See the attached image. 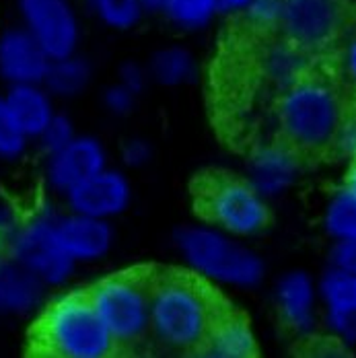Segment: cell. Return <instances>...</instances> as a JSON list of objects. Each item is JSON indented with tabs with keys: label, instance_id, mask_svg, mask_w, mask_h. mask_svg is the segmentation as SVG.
Returning <instances> with one entry per match:
<instances>
[{
	"label": "cell",
	"instance_id": "1",
	"mask_svg": "<svg viewBox=\"0 0 356 358\" xmlns=\"http://www.w3.org/2000/svg\"><path fill=\"white\" fill-rule=\"evenodd\" d=\"M350 99L325 60L286 85L276 103L280 143L299 159L332 155Z\"/></svg>",
	"mask_w": 356,
	"mask_h": 358
},
{
	"label": "cell",
	"instance_id": "2",
	"mask_svg": "<svg viewBox=\"0 0 356 358\" xmlns=\"http://www.w3.org/2000/svg\"><path fill=\"white\" fill-rule=\"evenodd\" d=\"M225 309L211 288L179 272L152 274L150 336L167 350L200 352Z\"/></svg>",
	"mask_w": 356,
	"mask_h": 358
},
{
	"label": "cell",
	"instance_id": "3",
	"mask_svg": "<svg viewBox=\"0 0 356 358\" xmlns=\"http://www.w3.org/2000/svg\"><path fill=\"white\" fill-rule=\"evenodd\" d=\"M118 350L101 322L89 290L54 301L29 331V352L36 357L106 358Z\"/></svg>",
	"mask_w": 356,
	"mask_h": 358
},
{
	"label": "cell",
	"instance_id": "4",
	"mask_svg": "<svg viewBox=\"0 0 356 358\" xmlns=\"http://www.w3.org/2000/svg\"><path fill=\"white\" fill-rule=\"evenodd\" d=\"M356 19L355 0H280L278 34L311 60H325Z\"/></svg>",
	"mask_w": 356,
	"mask_h": 358
},
{
	"label": "cell",
	"instance_id": "5",
	"mask_svg": "<svg viewBox=\"0 0 356 358\" xmlns=\"http://www.w3.org/2000/svg\"><path fill=\"white\" fill-rule=\"evenodd\" d=\"M152 274L148 270H126L89 288V296L118 350L143 342L150 334Z\"/></svg>",
	"mask_w": 356,
	"mask_h": 358
},
{
	"label": "cell",
	"instance_id": "6",
	"mask_svg": "<svg viewBox=\"0 0 356 358\" xmlns=\"http://www.w3.org/2000/svg\"><path fill=\"white\" fill-rule=\"evenodd\" d=\"M178 248L194 270L227 285L251 287L264 274L262 262L250 250L216 231L185 229L178 235Z\"/></svg>",
	"mask_w": 356,
	"mask_h": 358
},
{
	"label": "cell",
	"instance_id": "7",
	"mask_svg": "<svg viewBox=\"0 0 356 358\" xmlns=\"http://www.w3.org/2000/svg\"><path fill=\"white\" fill-rule=\"evenodd\" d=\"M196 204L204 218L233 235H253L270 220V210L262 194L250 181L237 178L213 176L204 179Z\"/></svg>",
	"mask_w": 356,
	"mask_h": 358
},
{
	"label": "cell",
	"instance_id": "8",
	"mask_svg": "<svg viewBox=\"0 0 356 358\" xmlns=\"http://www.w3.org/2000/svg\"><path fill=\"white\" fill-rule=\"evenodd\" d=\"M8 253L45 282L64 280L74 264L60 241L58 222L45 218H34L15 231L8 241Z\"/></svg>",
	"mask_w": 356,
	"mask_h": 358
},
{
	"label": "cell",
	"instance_id": "9",
	"mask_svg": "<svg viewBox=\"0 0 356 358\" xmlns=\"http://www.w3.org/2000/svg\"><path fill=\"white\" fill-rule=\"evenodd\" d=\"M27 31L52 60L69 58L78 41V23L69 0H21Z\"/></svg>",
	"mask_w": 356,
	"mask_h": 358
},
{
	"label": "cell",
	"instance_id": "10",
	"mask_svg": "<svg viewBox=\"0 0 356 358\" xmlns=\"http://www.w3.org/2000/svg\"><path fill=\"white\" fill-rule=\"evenodd\" d=\"M66 194L74 213L107 218V216L120 215L128 206L130 183L120 171L101 169L93 178L85 179L78 185L71 187Z\"/></svg>",
	"mask_w": 356,
	"mask_h": 358
},
{
	"label": "cell",
	"instance_id": "11",
	"mask_svg": "<svg viewBox=\"0 0 356 358\" xmlns=\"http://www.w3.org/2000/svg\"><path fill=\"white\" fill-rule=\"evenodd\" d=\"M52 58L29 31H8L0 39V72L15 85H36L45 78Z\"/></svg>",
	"mask_w": 356,
	"mask_h": 358
},
{
	"label": "cell",
	"instance_id": "12",
	"mask_svg": "<svg viewBox=\"0 0 356 358\" xmlns=\"http://www.w3.org/2000/svg\"><path fill=\"white\" fill-rule=\"evenodd\" d=\"M101 169H106L104 146L95 138H72L66 146L52 155L50 179L58 189L69 192Z\"/></svg>",
	"mask_w": 356,
	"mask_h": 358
},
{
	"label": "cell",
	"instance_id": "13",
	"mask_svg": "<svg viewBox=\"0 0 356 358\" xmlns=\"http://www.w3.org/2000/svg\"><path fill=\"white\" fill-rule=\"evenodd\" d=\"M58 235L72 259H97L111 248V227L104 218L74 213L58 222Z\"/></svg>",
	"mask_w": 356,
	"mask_h": 358
},
{
	"label": "cell",
	"instance_id": "14",
	"mask_svg": "<svg viewBox=\"0 0 356 358\" xmlns=\"http://www.w3.org/2000/svg\"><path fill=\"white\" fill-rule=\"evenodd\" d=\"M200 355L214 358L255 357L257 344H255L248 320L225 309L222 315L213 325Z\"/></svg>",
	"mask_w": 356,
	"mask_h": 358
},
{
	"label": "cell",
	"instance_id": "15",
	"mask_svg": "<svg viewBox=\"0 0 356 358\" xmlns=\"http://www.w3.org/2000/svg\"><path fill=\"white\" fill-rule=\"evenodd\" d=\"M41 294V278L17 262L10 253H0V311H25Z\"/></svg>",
	"mask_w": 356,
	"mask_h": 358
},
{
	"label": "cell",
	"instance_id": "16",
	"mask_svg": "<svg viewBox=\"0 0 356 358\" xmlns=\"http://www.w3.org/2000/svg\"><path fill=\"white\" fill-rule=\"evenodd\" d=\"M297 161H299V157L283 143L276 146L259 148L251 157L250 183L262 196L280 192L292 178Z\"/></svg>",
	"mask_w": 356,
	"mask_h": 358
},
{
	"label": "cell",
	"instance_id": "17",
	"mask_svg": "<svg viewBox=\"0 0 356 358\" xmlns=\"http://www.w3.org/2000/svg\"><path fill=\"white\" fill-rule=\"evenodd\" d=\"M6 103L27 136H41L54 117L48 95L36 85H15L6 97Z\"/></svg>",
	"mask_w": 356,
	"mask_h": 358
},
{
	"label": "cell",
	"instance_id": "18",
	"mask_svg": "<svg viewBox=\"0 0 356 358\" xmlns=\"http://www.w3.org/2000/svg\"><path fill=\"white\" fill-rule=\"evenodd\" d=\"M146 10L165 13L179 27L196 29L206 25L216 10V0H143Z\"/></svg>",
	"mask_w": 356,
	"mask_h": 358
},
{
	"label": "cell",
	"instance_id": "19",
	"mask_svg": "<svg viewBox=\"0 0 356 358\" xmlns=\"http://www.w3.org/2000/svg\"><path fill=\"white\" fill-rule=\"evenodd\" d=\"M278 303L285 320L292 327H307L311 322V287L301 274H292L283 280L278 290Z\"/></svg>",
	"mask_w": 356,
	"mask_h": 358
},
{
	"label": "cell",
	"instance_id": "20",
	"mask_svg": "<svg viewBox=\"0 0 356 358\" xmlns=\"http://www.w3.org/2000/svg\"><path fill=\"white\" fill-rule=\"evenodd\" d=\"M150 76L161 85H183L194 76L192 54L183 48H165L150 60Z\"/></svg>",
	"mask_w": 356,
	"mask_h": 358
},
{
	"label": "cell",
	"instance_id": "21",
	"mask_svg": "<svg viewBox=\"0 0 356 358\" xmlns=\"http://www.w3.org/2000/svg\"><path fill=\"white\" fill-rule=\"evenodd\" d=\"M327 66L336 74L348 99L356 103V19L342 37L340 45L334 50L329 58H325Z\"/></svg>",
	"mask_w": 356,
	"mask_h": 358
},
{
	"label": "cell",
	"instance_id": "22",
	"mask_svg": "<svg viewBox=\"0 0 356 358\" xmlns=\"http://www.w3.org/2000/svg\"><path fill=\"white\" fill-rule=\"evenodd\" d=\"M323 292L327 299V305L332 307V313L340 322H348L356 315V276L334 270L323 285Z\"/></svg>",
	"mask_w": 356,
	"mask_h": 358
},
{
	"label": "cell",
	"instance_id": "23",
	"mask_svg": "<svg viewBox=\"0 0 356 358\" xmlns=\"http://www.w3.org/2000/svg\"><path fill=\"white\" fill-rule=\"evenodd\" d=\"M91 71L83 60H72L62 58V60H54V64H50V71L45 74V83L52 89V93L58 95H76L78 91L85 89V85L89 83Z\"/></svg>",
	"mask_w": 356,
	"mask_h": 358
},
{
	"label": "cell",
	"instance_id": "24",
	"mask_svg": "<svg viewBox=\"0 0 356 358\" xmlns=\"http://www.w3.org/2000/svg\"><path fill=\"white\" fill-rule=\"evenodd\" d=\"M97 17L113 29L134 27L146 13L143 0H91Z\"/></svg>",
	"mask_w": 356,
	"mask_h": 358
},
{
	"label": "cell",
	"instance_id": "25",
	"mask_svg": "<svg viewBox=\"0 0 356 358\" xmlns=\"http://www.w3.org/2000/svg\"><path fill=\"white\" fill-rule=\"evenodd\" d=\"M327 227L340 239H356V200L342 192L327 210Z\"/></svg>",
	"mask_w": 356,
	"mask_h": 358
},
{
	"label": "cell",
	"instance_id": "26",
	"mask_svg": "<svg viewBox=\"0 0 356 358\" xmlns=\"http://www.w3.org/2000/svg\"><path fill=\"white\" fill-rule=\"evenodd\" d=\"M25 141H27V134L19 126L6 99H0V155L2 157L19 155L25 148Z\"/></svg>",
	"mask_w": 356,
	"mask_h": 358
},
{
	"label": "cell",
	"instance_id": "27",
	"mask_svg": "<svg viewBox=\"0 0 356 358\" xmlns=\"http://www.w3.org/2000/svg\"><path fill=\"white\" fill-rule=\"evenodd\" d=\"M243 13L255 27L276 29L280 17V0H251Z\"/></svg>",
	"mask_w": 356,
	"mask_h": 358
},
{
	"label": "cell",
	"instance_id": "28",
	"mask_svg": "<svg viewBox=\"0 0 356 358\" xmlns=\"http://www.w3.org/2000/svg\"><path fill=\"white\" fill-rule=\"evenodd\" d=\"M41 138H43L45 150H50V155H54L56 150H60L62 146H66L74 138L72 124L62 115H54L52 122L48 124V128L41 132Z\"/></svg>",
	"mask_w": 356,
	"mask_h": 358
},
{
	"label": "cell",
	"instance_id": "29",
	"mask_svg": "<svg viewBox=\"0 0 356 358\" xmlns=\"http://www.w3.org/2000/svg\"><path fill=\"white\" fill-rule=\"evenodd\" d=\"M134 99H136V93L122 83L109 87L106 91V106L115 115H126L134 108Z\"/></svg>",
	"mask_w": 356,
	"mask_h": 358
},
{
	"label": "cell",
	"instance_id": "30",
	"mask_svg": "<svg viewBox=\"0 0 356 358\" xmlns=\"http://www.w3.org/2000/svg\"><path fill=\"white\" fill-rule=\"evenodd\" d=\"M334 264L338 270L356 276V239H342L334 250Z\"/></svg>",
	"mask_w": 356,
	"mask_h": 358
},
{
	"label": "cell",
	"instance_id": "31",
	"mask_svg": "<svg viewBox=\"0 0 356 358\" xmlns=\"http://www.w3.org/2000/svg\"><path fill=\"white\" fill-rule=\"evenodd\" d=\"M122 157H124V163L130 165V167H141L148 161L150 157V148L148 144L143 141H130V143L124 146L122 150Z\"/></svg>",
	"mask_w": 356,
	"mask_h": 358
},
{
	"label": "cell",
	"instance_id": "32",
	"mask_svg": "<svg viewBox=\"0 0 356 358\" xmlns=\"http://www.w3.org/2000/svg\"><path fill=\"white\" fill-rule=\"evenodd\" d=\"M120 83L126 85L128 89H132V91L138 95V93L143 91L144 83H146V72H144L138 64L128 62V64H124L122 71H120Z\"/></svg>",
	"mask_w": 356,
	"mask_h": 358
},
{
	"label": "cell",
	"instance_id": "33",
	"mask_svg": "<svg viewBox=\"0 0 356 358\" xmlns=\"http://www.w3.org/2000/svg\"><path fill=\"white\" fill-rule=\"evenodd\" d=\"M251 0H216V10L218 13H239L245 10Z\"/></svg>",
	"mask_w": 356,
	"mask_h": 358
},
{
	"label": "cell",
	"instance_id": "34",
	"mask_svg": "<svg viewBox=\"0 0 356 358\" xmlns=\"http://www.w3.org/2000/svg\"><path fill=\"white\" fill-rule=\"evenodd\" d=\"M344 192L350 194L356 200V155L350 157V165H348V171L344 178Z\"/></svg>",
	"mask_w": 356,
	"mask_h": 358
}]
</instances>
